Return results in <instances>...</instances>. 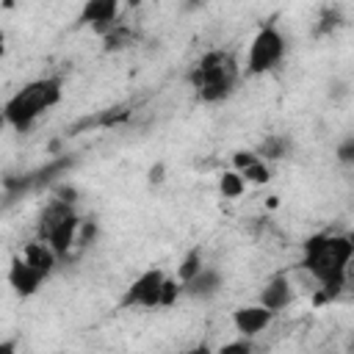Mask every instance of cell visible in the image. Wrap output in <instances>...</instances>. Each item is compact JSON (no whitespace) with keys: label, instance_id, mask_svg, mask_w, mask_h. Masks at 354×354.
<instances>
[{"label":"cell","instance_id":"6da1fadb","mask_svg":"<svg viewBox=\"0 0 354 354\" xmlns=\"http://www.w3.org/2000/svg\"><path fill=\"white\" fill-rule=\"evenodd\" d=\"M354 254V243L348 235H313L304 243V268L321 285L324 299H335L348 274V263Z\"/></svg>","mask_w":354,"mask_h":354},{"label":"cell","instance_id":"7a4b0ae2","mask_svg":"<svg viewBox=\"0 0 354 354\" xmlns=\"http://www.w3.org/2000/svg\"><path fill=\"white\" fill-rule=\"evenodd\" d=\"M238 77H241V64L230 50H207L188 75L196 97L207 105L230 100L238 86Z\"/></svg>","mask_w":354,"mask_h":354},{"label":"cell","instance_id":"3957f363","mask_svg":"<svg viewBox=\"0 0 354 354\" xmlns=\"http://www.w3.org/2000/svg\"><path fill=\"white\" fill-rule=\"evenodd\" d=\"M61 94H64L61 77H39V80L25 83L19 91H14L3 102L8 127L17 133H28L44 111H50L61 102Z\"/></svg>","mask_w":354,"mask_h":354},{"label":"cell","instance_id":"277c9868","mask_svg":"<svg viewBox=\"0 0 354 354\" xmlns=\"http://www.w3.org/2000/svg\"><path fill=\"white\" fill-rule=\"evenodd\" d=\"M288 53V41L277 25H263L246 53V75H266L271 72Z\"/></svg>","mask_w":354,"mask_h":354},{"label":"cell","instance_id":"5b68a950","mask_svg":"<svg viewBox=\"0 0 354 354\" xmlns=\"http://www.w3.org/2000/svg\"><path fill=\"white\" fill-rule=\"evenodd\" d=\"M166 271L152 266L147 271H141L124 290L122 296V307H144V310H155L160 301V285H163Z\"/></svg>","mask_w":354,"mask_h":354},{"label":"cell","instance_id":"8992f818","mask_svg":"<svg viewBox=\"0 0 354 354\" xmlns=\"http://www.w3.org/2000/svg\"><path fill=\"white\" fill-rule=\"evenodd\" d=\"M274 318H277V313H271L260 301L257 304H243V307L232 310V326H235V332L241 337H257L260 332H266L274 324Z\"/></svg>","mask_w":354,"mask_h":354},{"label":"cell","instance_id":"52a82bcc","mask_svg":"<svg viewBox=\"0 0 354 354\" xmlns=\"http://www.w3.org/2000/svg\"><path fill=\"white\" fill-rule=\"evenodd\" d=\"M44 279H47V277H44L33 263H28L22 254H17V257L11 260V266H8V285L14 288L17 296H33Z\"/></svg>","mask_w":354,"mask_h":354},{"label":"cell","instance_id":"ba28073f","mask_svg":"<svg viewBox=\"0 0 354 354\" xmlns=\"http://www.w3.org/2000/svg\"><path fill=\"white\" fill-rule=\"evenodd\" d=\"M293 299H296V293H293V282H290L285 274H274V277L263 285L257 301H260L263 307H268L271 313H282L285 307L293 304Z\"/></svg>","mask_w":354,"mask_h":354},{"label":"cell","instance_id":"9c48e42d","mask_svg":"<svg viewBox=\"0 0 354 354\" xmlns=\"http://www.w3.org/2000/svg\"><path fill=\"white\" fill-rule=\"evenodd\" d=\"M80 227H83V221L75 216V213H69V216H64L41 241H47V246L58 254V257H64L75 243H77V232H80Z\"/></svg>","mask_w":354,"mask_h":354},{"label":"cell","instance_id":"30bf717a","mask_svg":"<svg viewBox=\"0 0 354 354\" xmlns=\"http://www.w3.org/2000/svg\"><path fill=\"white\" fill-rule=\"evenodd\" d=\"M122 3L124 0H86L83 11H80V22L91 25V28H100V30H108L111 25H116Z\"/></svg>","mask_w":354,"mask_h":354},{"label":"cell","instance_id":"8fae6325","mask_svg":"<svg viewBox=\"0 0 354 354\" xmlns=\"http://www.w3.org/2000/svg\"><path fill=\"white\" fill-rule=\"evenodd\" d=\"M224 285V277L218 268L213 266H202L191 279L183 282V293H188L191 299H213Z\"/></svg>","mask_w":354,"mask_h":354},{"label":"cell","instance_id":"7c38bea8","mask_svg":"<svg viewBox=\"0 0 354 354\" xmlns=\"http://www.w3.org/2000/svg\"><path fill=\"white\" fill-rule=\"evenodd\" d=\"M19 254H22L28 263H33L44 277H50V274H53L55 260H58V254H55V252L47 246V241H41V238H39V241H33V243H28Z\"/></svg>","mask_w":354,"mask_h":354},{"label":"cell","instance_id":"4fadbf2b","mask_svg":"<svg viewBox=\"0 0 354 354\" xmlns=\"http://www.w3.org/2000/svg\"><path fill=\"white\" fill-rule=\"evenodd\" d=\"M290 149H293V141H290L285 133H271V136H266V138L257 144L254 152H257L266 163H271V160H282V158H288Z\"/></svg>","mask_w":354,"mask_h":354},{"label":"cell","instance_id":"5bb4252c","mask_svg":"<svg viewBox=\"0 0 354 354\" xmlns=\"http://www.w3.org/2000/svg\"><path fill=\"white\" fill-rule=\"evenodd\" d=\"M72 213V207H69V202L66 199H53L44 210H41V216H39V238H44L64 216H69Z\"/></svg>","mask_w":354,"mask_h":354},{"label":"cell","instance_id":"9a60e30c","mask_svg":"<svg viewBox=\"0 0 354 354\" xmlns=\"http://www.w3.org/2000/svg\"><path fill=\"white\" fill-rule=\"evenodd\" d=\"M246 180L241 177V171L238 169H224L221 174H218V194L224 196V199H238V196H243L246 194Z\"/></svg>","mask_w":354,"mask_h":354},{"label":"cell","instance_id":"2e32d148","mask_svg":"<svg viewBox=\"0 0 354 354\" xmlns=\"http://www.w3.org/2000/svg\"><path fill=\"white\" fill-rule=\"evenodd\" d=\"M241 177L246 180V185H266V183H271V166L263 158H257L254 163L241 169Z\"/></svg>","mask_w":354,"mask_h":354},{"label":"cell","instance_id":"e0dca14e","mask_svg":"<svg viewBox=\"0 0 354 354\" xmlns=\"http://www.w3.org/2000/svg\"><path fill=\"white\" fill-rule=\"evenodd\" d=\"M183 293V282L177 277H163V285H160V301L158 307H174L177 299Z\"/></svg>","mask_w":354,"mask_h":354},{"label":"cell","instance_id":"ac0fdd59","mask_svg":"<svg viewBox=\"0 0 354 354\" xmlns=\"http://www.w3.org/2000/svg\"><path fill=\"white\" fill-rule=\"evenodd\" d=\"M199 268H202V252H199V249H191V252L180 260V266H177V279L185 282V279H191Z\"/></svg>","mask_w":354,"mask_h":354},{"label":"cell","instance_id":"d6986e66","mask_svg":"<svg viewBox=\"0 0 354 354\" xmlns=\"http://www.w3.org/2000/svg\"><path fill=\"white\" fill-rule=\"evenodd\" d=\"M124 44H130L127 30H124V28L111 25V28H108V33H105V50H119V47H124Z\"/></svg>","mask_w":354,"mask_h":354},{"label":"cell","instance_id":"ffe728a7","mask_svg":"<svg viewBox=\"0 0 354 354\" xmlns=\"http://www.w3.org/2000/svg\"><path fill=\"white\" fill-rule=\"evenodd\" d=\"M340 22H343V19H340V11H337V8H326L324 17H321V25H318V33H332Z\"/></svg>","mask_w":354,"mask_h":354},{"label":"cell","instance_id":"44dd1931","mask_svg":"<svg viewBox=\"0 0 354 354\" xmlns=\"http://www.w3.org/2000/svg\"><path fill=\"white\" fill-rule=\"evenodd\" d=\"M257 158H260V155H257L254 149H238V152H232V169L241 171V169H246L249 163H254Z\"/></svg>","mask_w":354,"mask_h":354},{"label":"cell","instance_id":"7402d4cb","mask_svg":"<svg viewBox=\"0 0 354 354\" xmlns=\"http://www.w3.org/2000/svg\"><path fill=\"white\" fill-rule=\"evenodd\" d=\"M337 160H340V163H351V160H354V138H351V136L343 138V144L337 147Z\"/></svg>","mask_w":354,"mask_h":354},{"label":"cell","instance_id":"603a6c76","mask_svg":"<svg viewBox=\"0 0 354 354\" xmlns=\"http://www.w3.org/2000/svg\"><path fill=\"white\" fill-rule=\"evenodd\" d=\"M249 348H252L249 337H241V340H235V343H224V346H221L218 351H221V354H227V351H243V354H246Z\"/></svg>","mask_w":354,"mask_h":354},{"label":"cell","instance_id":"cb8c5ba5","mask_svg":"<svg viewBox=\"0 0 354 354\" xmlns=\"http://www.w3.org/2000/svg\"><path fill=\"white\" fill-rule=\"evenodd\" d=\"M163 177H166V166H163V163H155V166L149 169V183H152V185H160Z\"/></svg>","mask_w":354,"mask_h":354},{"label":"cell","instance_id":"d4e9b609","mask_svg":"<svg viewBox=\"0 0 354 354\" xmlns=\"http://www.w3.org/2000/svg\"><path fill=\"white\" fill-rule=\"evenodd\" d=\"M17 348V343H0V354H6V351H14Z\"/></svg>","mask_w":354,"mask_h":354},{"label":"cell","instance_id":"484cf974","mask_svg":"<svg viewBox=\"0 0 354 354\" xmlns=\"http://www.w3.org/2000/svg\"><path fill=\"white\" fill-rule=\"evenodd\" d=\"M8 127V122H6V111H3V105H0V133Z\"/></svg>","mask_w":354,"mask_h":354},{"label":"cell","instance_id":"4316f807","mask_svg":"<svg viewBox=\"0 0 354 354\" xmlns=\"http://www.w3.org/2000/svg\"><path fill=\"white\" fill-rule=\"evenodd\" d=\"M3 55H6V33L0 30V58H3Z\"/></svg>","mask_w":354,"mask_h":354}]
</instances>
